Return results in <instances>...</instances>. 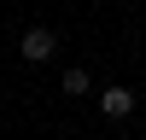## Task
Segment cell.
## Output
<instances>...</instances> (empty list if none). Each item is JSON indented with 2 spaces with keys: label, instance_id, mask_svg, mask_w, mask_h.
I'll return each mask as SVG.
<instances>
[{
  "label": "cell",
  "instance_id": "cell-3",
  "mask_svg": "<svg viewBox=\"0 0 146 140\" xmlns=\"http://www.w3.org/2000/svg\"><path fill=\"white\" fill-rule=\"evenodd\" d=\"M88 88H94V76H88V70H82V64H70L64 76H58V93H64V99H82V93H88Z\"/></svg>",
  "mask_w": 146,
  "mask_h": 140
},
{
  "label": "cell",
  "instance_id": "cell-1",
  "mask_svg": "<svg viewBox=\"0 0 146 140\" xmlns=\"http://www.w3.org/2000/svg\"><path fill=\"white\" fill-rule=\"evenodd\" d=\"M18 53L29 58V64H47V58L58 53V35H53V29H29V35L18 41Z\"/></svg>",
  "mask_w": 146,
  "mask_h": 140
},
{
  "label": "cell",
  "instance_id": "cell-2",
  "mask_svg": "<svg viewBox=\"0 0 146 140\" xmlns=\"http://www.w3.org/2000/svg\"><path fill=\"white\" fill-rule=\"evenodd\" d=\"M100 111L105 117H129V111H135V88H123V82L100 88Z\"/></svg>",
  "mask_w": 146,
  "mask_h": 140
}]
</instances>
